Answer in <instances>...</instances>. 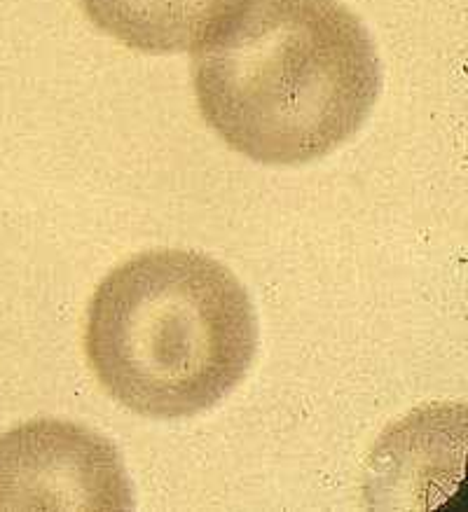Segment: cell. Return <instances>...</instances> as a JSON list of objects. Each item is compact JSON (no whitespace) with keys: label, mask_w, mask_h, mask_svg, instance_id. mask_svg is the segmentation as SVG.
Returning a JSON list of instances; mask_svg holds the SVG:
<instances>
[{"label":"cell","mask_w":468,"mask_h":512,"mask_svg":"<svg viewBox=\"0 0 468 512\" xmlns=\"http://www.w3.org/2000/svg\"><path fill=\"white\" fill-rule=\"evenodd\" d=\"M190 50L204 122L258 164L330 155L382 92L373 38L337 0H232Z\"/></svg>","instance_id":"obj_1"},{"label":"cell","mask_w":468,"mask_h":512,"mask_svg":"<svg viewBox=\"0 0 468 512\" xmlns=\"http://www.w3.org/2000/svg\"><path fill=\"white\" fill-rule=\"evenodd\" d=\"M125 461L101 433L36 419L0 435V510H132Z\"/></svg>","instance_id":"obj_3"},{"label":"cell","mask_w":468,"mask_h":512,"mask_svg":"<svg viewBox=\"0 0 468 512\" xmlns=\"http://www.w3.org/2000/svg\"><path fill=\"white\" fill-rule=\"evenodd\" d=\"M258 354V314L230 267L162 248L115 267L87 307L85 356L115 403L148 419L197 417Z\"/></svg>","instance_id":"obj_2"},{"label":"cell","mask_w":468,"mask_h":512,"mask_svg":"<svg viewBox=\"0 0 468 512\" xmlns=\"http://www.w3.org/2000/svg\"><path fill=\"white\" fill-rule=\"evenodd\" d=\"M232 0H80L96 29L129 50L185 52Z\"/></svg>","instance_id":"obj_4"}]
</instances>
